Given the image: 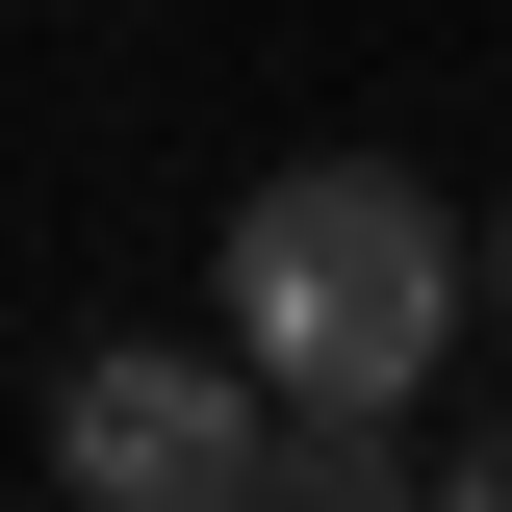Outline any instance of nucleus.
I'll use <instances>...</instances> for the list:
<instances>
[{"instance_id":"3","label":"nucleus","mask_w":512,"mask_h":512,"mask_svg":"<svg viewBox=\"0 0 512 512\" xmlns=\"http://www.w3.org/2000/svg\"><path fill=\"white\" fill-rule=\"evenodd\" d=\"M436 487H461V512H512V410H461V436H436Z\"/></svg>"},{"instance_id":"4","label":"nucleus","mask_w":512,"mask_h":512,"mask_svg":"<svg viewBox=\"0 0 512 512\" xmlns=\"http://www.w3.org/2000/svg\"><path fill=\"white\" fill-rule=\"evenodd\" d=\"M487 333H512V205H487Z\"/></svg>"},{"instance_id":"1","label":"nucleus","mask_w":512,"mask_h":512,"mask_svg":"<svg viewBox=\"0 0 512 512\" xmlns=\"http://www.w3.org/2000/svg\"><path fill=\"white\" fill-rule=\"evenodd\" d=\"M231 359L410 410V384L461 359V205L410 180V154H282V180L231 205Z\"/></svg>"},{"instance_id":"2","label":"nucleus","mask_w":512,"mask_h":512,"mask_svg":"<svg viewBox=\"0 0 512 512\" xmlns=\"http://www.w3.org/2000/svg\"><path fill=\"white\" fill-rule=\"evenodd\" d=\"M52 487L77 512H256V359H205V333L52 359Z\"/></svg>"}]
</instances>
